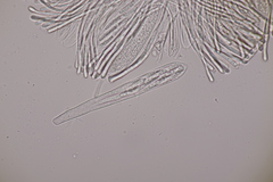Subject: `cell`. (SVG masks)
Here are the masks:
<instances>
[{
	"instance_id": "cell-1",
	"label": "cell",
	"mask_w": 273,
	"mask_h": 182,
	"mask_svg": "<svg viewBox=\"0 0 273 182\" xmlns=\"http://www.w3.org/2000/svg\"><path fill=\"white\" fill-rule=\"evenodd\" d=\"M204 46H205V49H206V50H207V51H208V54H209V55H211V57H212V58H213L214 61H216V64H219V65H220V67H221V69H223V71H224V72H226V73H229V69H225L224 66H223V65H222L221 63H220V61H219V59H217L216 57H215V56H214V55H213V53H212V51H211V50H209L208 46H207V45H205V43H204Z\"/></svg>"
}]
</instances>
